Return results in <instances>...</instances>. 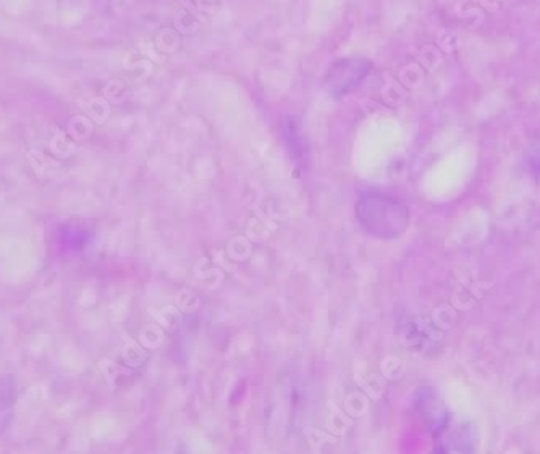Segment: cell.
Returning a JSON list of instances; mask_svg holds the SVG:
<instances>
[{
	"label": "cell",
	"mask_w": 540,
	"mask_h": 454,
	"mask_svg": "<svg viewBox=\"0 0 540 454\" xmlns=\"http://www.w3.org/2000/svg\"><path fill=\"white\" fill-rule=\"evenodd\" d=\"M416 408L427 428L435 437H440L450 424V412L439 393L432 388L421 390L416 396Z\"/></svg>",
	"instance_id": "cell-3"
},
{
	"label": "cell",
	"mask_w": 540,
	"mask_h": 454,
	"mask_svg": "<svg viewBox=\"0 0 540 454\" xmlns=\"http://www.w3.org/2000/svg\"><path fill=\"white\" fill-rule=\"evenodd\" d=\"M529 162H531V166H534V170H539L540 172V144L534 146V148L529 150Z\"/></svg>",
	"instance_id": "cell-6"
},
{
	"label": "cell",
	"mask_w": 540,
	"mask_h": 454,
	"mask_svg": "<svg viewBox=\"0 0 540 454\" xmlns=\"http://www.w3.org/2000/svg\"><path fill=\"white\" fill-rule=\"evenodd\" d=\"M478 445V434L476 428L471 424H461L460 428L453 434L452 440L448 442L447 450L452 451H472Z\"/></svg>",
	"instance_id": "cell-5"
},
{
	"label": "cell",
	"mask_w": 540,
	"mask_h": 454,
	"mask_svg": "<svg viewBox=\"0 0 540 454\" xmlns=\"http://www.w3.org/2000/svg\"><path fill=\"white\" fill-rule=\"evenodd\" d=\"M371 71V61L366 59H345L334 63L327 75L328 93L340 97L355 89Z\"/></svg>",
	"instance_id": "cell-2"
},
{
	"label": "cell",
	"mask_w": 540,
	"mask_h": 454,
	"mask_svg": "<svg viewBox=\"0 0 540 454\" xmlns=\"http://www.w3.org/2000/svg\"><path fill=\"white\" fill-rule=\"evenodd\" d=\"M18 388L17 380L12 374L0 376V435L9 430L15 404H17Z\"/></svg>",
	"instance_id": "cell-4"
},
{
	"label": "cell",
	"mask_w": 540,
	"mask_h": 454,
	"mask_svg": "<svg viewBox=\"0 0 540 454\" xmlns=\"http://www.w3.org/2000/svg\"><path fill=\"white\" fill-rule=\"evenodd\" d=\"M359 222L372 235L393 238L407 228V206L399 199L374 194L359 202Z\"/></svg>",
	"instance_id": "cell-1"
}]
</instances>
